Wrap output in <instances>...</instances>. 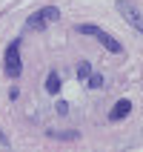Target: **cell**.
I'll list each match as a JSON object with an SVG mask.
<instances>
[{
  "label": "cell",
  "instance_id": "cell-2",
  "mask_svg": "<svg viewBox=\"0 0 143 152\" xmlns=\"http://www.w3.org/2000/svg\"><path fill=\"white\" fill-rule=\"evenodd\" d=\"M3 69H6V75H9V77H17L20 72H23V63H20V46H17V40L6 46V58H3Z\"/></svg>",
  "mask_w": 143,
  "mask_h": 152
},
{
  "label": "cell",
  "instance_id": "cell-7",
  "mask_svg": "<svg viewBox=\"0 0 143 152\" xmlns=\"http://www.w3.org/2000/svg\"><path fill=\"white\" fill-rule=\"evenodd\" d=\"M77 77H83V80L89 77V63H80V72H77Z\"/></svg>",
  "mask_w": 143,
  "mask_h": 152
},
{
  "label": "cell",
  "instance_id": "cell-4",
  "mask_svg": "<svg viewBox=\"0 0 143 152\" xmlns=\"http://www.w3.org/2000/svg\"><path fill=\"white\" fill-rule=\"evenodd\" d=\"M118 12L129 20V26H132V29H143V15H140V9H137L135 3L120 0V3H118Z\"/></svg>",
  "mask_w": 143,
  "mask_h": 152
},
{
  "label": "cell",
  "instance_id": "cell-5",
  "mask_svg": "<svg viewBox=\"0 0 143 152\" xmlns=\"http://www.w3.org/2000/svg\"><path fill=\"white\" fill-rule=\"evenodd\" d=\"M129 112H132V103H129V101H120V103H115V109H112L109 118L112 121H120V118H126Z\"/></svg>",
  "mask_w": 143,
  "mask_h": 152
},
{
  "label": "cell",
  "instance_id": "cell-6",
  "mask_svg": "<svg viewBox=\"0 0 143 152\" xmlns=\"http://www.w3.org/2000/svg\"><path fill=\"white\" fill-rule=\"evenodd\" d=\"M46 92H49V95H57V92H60V77L54 75V72L46 77Z\"/></svg>",
  "mask_w": 143,
  "mask_h": 152
},
{
  "label": "cell",
  "instance_id": "cell-1",
  "mask_svg": "<svg viewBox=\"0 0 143 152\" xmlns=\"http://www.w3.org/2000/svg\"><path fill=\"white\" fill-rule=\"evenodd\" d=\"M77 32H83V34H92V37H97V40H100V43H103V46H106L109 52H115V55H118V52L123 49V46H120V40H115L112 34H106L103 29H97L94 23H80V26H77Z\"/></svg>",
  "mask_w": 143,
  "mask_h": 152
},
{
  "label": "cell",
  "instance_id": "cell-3",
  "mask_svg": "<svg viewBox=\"0 0 143 152\" xmlns=\"http://www.w3.org/2000/svg\"><path fill=\"white\" fill-rule=\"evenodd\" d=\"M57 17H60L57 9H54V6H46V9H40V12H34V15L26 20V26H29V29H46V26H52Z\"/></svg>",
  "mask_w": 143,
  "mask_h": 152
}]
</instances>
